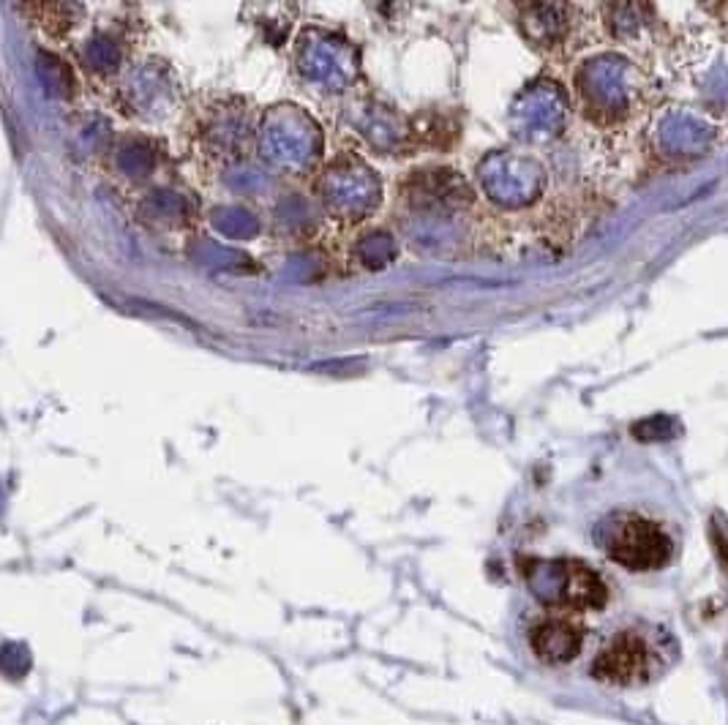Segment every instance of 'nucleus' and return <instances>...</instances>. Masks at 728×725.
Instances as JSON below:
<instances>
[{"label":"nucleus","mask_w":728,"mask_h":725,"mask_svg":"<svg viewBox=\"0 0 728 725\" xmlns=\"http://www.w3.org/2000/svg\"><path fill=\"white\" fill-rule=\"evenodd\" d=\"M647 666V647L639 636H617L603 655L597 657L592 673L606 682L628 684L630 679L641 677Z\"/></svg>","instance_id":"nucleus-2"},{"label":"nucleus","mask_w":728,"mask_h":725,"mask_svg":"<svg viewBox=\"0 0 728 725\" xmlns=\"http://www.w3.org/2000/svg\"><path fill=\"white\" fill-rule=\"evenodd\" d=\"M606 551L628 570H658L669 562L671 540L654 521L625 513L608 524Z\"/></svg>","instance_id":"nucleus-1"},{"label":"nucleus","mask_w":728,"mask_h":725,"mask_svg":"<svg viewBox=\"0 0 728 725\" xmlns=\"http://www.w3.org/2000/svg\"><path fill=\"white\" fill-rule=\"evenodd\" d=\"M535 652L546 662H565L579 652V633L568 622H546L535 631Z\"/></svg>","instance_id":"nucleus-3"}]
</instances>
